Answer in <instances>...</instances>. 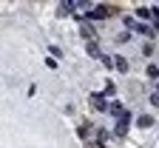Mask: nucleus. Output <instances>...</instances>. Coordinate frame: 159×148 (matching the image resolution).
<instances>
[{
	"label": "nucleus",
	"instance_id": "f257e3e1",
	"mask_svg": "<svg viewBox=\"0 0 159 148\" xmlns=\"http://www.w3.org/2000/svg\"><path fill=\"white\" fill-rule=\"evenodd\" d=\"M128 125H131V114L122 111V117H119V125H116V131H114V134H116V137H125V134H128Z\"/></svg>",
	"mask_w": 159,
	"mask_h": 148
},
{
	"label": "nucleus",
	"instance_id": "f03ea898",
	"mask_svg": "<svg viewBox=\"0 0 159 148\" xmlns=\"http://www.w3.org/2000/svg\"><path fill=\"white\" fill-rule=\"evenodd\" d=\"M111 14V9H105V6H91L88 9V17L91 20H102V17H108Z\"/></svg>",
	"mask_w": 159,
	"mask_h": 148
},
{
	"label": "nucleus",
	"instance_id": "7ed1b4c3",
	"mask_svg": "<svg viewBox=\"0 0 159 148\" xmlns=\"http://www.w3.org/2000/svg\"><path fill=\"white\" fill-rule=\"evenodd\" d=\"M91 105H94L97 111H108V103L99 97V94H91Z\"/></svg>",
	"mask_w": 159,
	"mask_h": 148
},
{
	"label": "nucleus",
	"instance_id": "20e7f679",
	"mask_svg": "<svg viewBox=\"0 0 159 148\" xmlns=\"http://www.w3.org/2000/svg\"><path fill=\"white\" fill-rule=\"evenodd\" d=\"M114 66H116L119 71H128V60H125V57H114Z\"/></svg>",
	"mask_w": 159,
	"mask_h": 148
},
{
	"label": "nucleus",
	"instance_id": "39448f33",
	"mask_svg": "<svg viewBox=\"0 0 159 148\" xmlns=\"http://www.w3.org/2000/svg\"><path fill=\"white\" fill-rule=\"evenodd\" d=\"M134 29H136V31H142V34H151V37H153V29H151L148 23H136Z\"/></svg>",
	"mask_w": 159,
	"mask_h": 148
},
{
	"label": "nucleus",
	"instance_id": "423d86ee",
	"mask_svg": "<svg viewBox=\"0 0 159 148\" xmlns=\"http://www.w3.org/2000/svg\"><path fill=\"white\" fill-rule=\"evenodd\" d=\"M108 111L116 114V117H122V105H119V103H111V105H108Z\"/></svg>",
	"mask_w": 159,
	"mask_h": 148
},
{
	"label": "nucleus",
	"instance_id": "0eeeda50",
	"mask_svg": "<svg viewBox=\"0 0 159 148\" xmlns=\"http://www.w3.org/2000/svg\"><path fill=\"white\" fill-rule=\"evenodd\" d=\"M139 125H142V128H151V125H153V117H139Z\"/></svg>",
	"mask_w": 159,
	"mask_h": 148
},
{
	"label": "nucleus",
	"instance_id": "6e6552de",
	"mask_svg": "<svg viewBox=\"0 0 159 148\" xmlns=\"http://www.w3.org/2000/svg\"><path fill=\"white\" fill-rule=\"evenodd\" d=\"M88 54H91V57H102V54H99V49H97V43H88Z\"/></svg>",
	"mask_w": 159,
	"mask_h": 148
},
{
	"label": "nucleus",
	"instance_id": "1a4fd4ad",
	"mask_svg": "<svg viewBox=\"0 0 159 148\" xmlns=\"http://www.w3.org/2000/svg\"><path fill=\"white\" fill-rule=\"evenodd\" d=\"M136 14L142 17V20H148V17H151V9H145V6H142V9H136Z\"/></svg>",
	"mask_w": 159,
	"mask_h": 148
},
{
	"label": "nucleus",
	"instance_id": "9d476101",
	"mask_svg": "<svg viewBox=\"0 0 159 148\" xmlns=\"http://www.w3.org/2000/svg\"><path fill=\"white\" fill-rule=\"evenodd\" d=\"M83 37H88V40H94V29H91V26H83Z\"/></svg>",
	"mask_w": 159,
	"mask_h": 148
},
{
	"label": "nucleus",
	"instance_id": "9b49d317",
	"mask_svg": "<svg viewBox=\"0 0 159 148\" xmlns=\"http://www.w3.org/2000/svg\"><path fill=\"white\" fill-rule=\"evenodd\" d=\"M151 103H153V105H159V88H156V91L151 94Z\"/></svg>",
	"mask_w": 159,
	"mask_h": 148
},
{
	"label": "nucleus",
	"instance_id": "f8f14e48",
	"mask_svg": "<svg viewBox=\"0 0 159 148\" xmlns=\"http://www.w3.org/2000/svg\"><path fill=\"white\" fill-rule=\"evenodd\" d=\"M85 148H99V145H97V142H91V140H88V142H85Z\"/></svg>",
	"mask_w": 159,
	"mask_h": 148
}]
</instances>
